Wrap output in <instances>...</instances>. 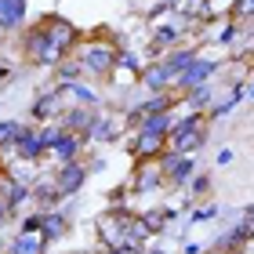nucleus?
<instances>
[{
	"mask_svg": "<svg viewBox=\"0 0 254 254\" xmlns=\"http://www.w3.org/2000/svg\"><path fill=\"white\" fill-rule=\"evenodd\" d=\"M207 247L203 244H196V240H186V244H182V254H203Z\"/></svg>",
	"mask_w": 254,
	"mask_h": 254,
	"instance_id": "35",
	"label": "nucleus"
},
{
	"mask_svg": "<svg viewBox=\"0 0 254 254\" xmlns=\"http://www.w3.org/2000/svg\"><path fill=\"white\" fill-rule=\"evenodd\" d=\"M7 218H11L7 211H0V233H4V225H7Z\"/></svg>",
	"mask_w": 254,
	"mask_h": 254,
	"instance_id": "38",
	"label": "nucleus"
},
{
	"mask_svg": "<svg viewBox=\"0 0 254 254\" xmlns=\"http://www.w3.org/2000/svg\"><path fill=\"white\" fill-rule=\"evenodd\" d=\"M182 214H186V211H182V207H164V218H167V222H178Z\"/></svg>",
	"mask_w": 254,
	"mask_h": 254,
	"instance_id": "36",
	"label": "nucleus"
},
{
	"mask_svg": "<svg viewBox=\"0 0 254 254\" xmlns=\"http://www.w3.org/2000/svg\"><path fill=\"white\" fill-rule=\"evenodd\" d=\"M7 80H15V73H11V69L0 62V84H7Z\"/></svg>",
	"mask_w": 254,
	"mask_h": 254,
	"instance_id": "37",
	"label": "nucleus"
},
{
	"mask_svg": "<svg viewBox=\"0 0 254 254\" xmlns=\"http://www.w3.org/2000/svg\"><path fill=\"white\" fill-rule=\"evenodd\" d=\"M0 37H4V29H0Z\"/></svg>",
	"mask_w": 254,
	"mask_h": 254,
	"instance_id": "46",
	"label": "nucleus"
},
{
	"mask_svg": "<svg viewBox=\"0 0 254 254\" xmlns=\"http://www.w3.org/2000/svg\"><path fill=\"white\" fill-rule=\"evenodd\" d=\"M80 254H95V251H80Z\"/></svg>",
	"mask_w": 254,
	"mask_h": 254,
	"instance_id": "43",
	"label": "nucleus"
},
{
	"mask_svg": "<svg viewBox=\"0 0 254 254\" xmlns=\"http://www.w3.org/2000/svg\"><path fill=\"white\" fill-rule=\"evenodd\" d=\"M233 156H236V153H233V149H218V156H214V164H218V167H229V164H233Z\"/></svg>",
	"mask_w": 254,
	"mask_h": 254,
	"instance_id": "33",
	"label": "nucleus"
},
{
	"mask_svg": "<svg viewBox=\"0 0 254 254\" xmlns=\"http://www.w3.org/2000/svg\"><path fill=\"white\" fill-rule=\"evenodd\" d=\"M44 29H48L51 44H55V48H59L62 55H73V51H76V44H80V29H76L65 15H48V18H44Z\"/></svg>",
	"mask_w": 254,
	"mask_h": 254,
	"instance_id": "10",
	"label": "nucleus"
},
{
	"mask_svg": "<svg viewBox=\"0 0 254 254\" xmlns=\"http://www.w3.org/2000/svg\"><path fill=\"white\" fill-rule=\"evenodd\" d=\"M69 109V98H65V91L59 84H51L48 91H40L37 98H33V106H29V120L33 124H59V117Z\"/></svg>",
	"mask_w": 254,
	"mask_h": 254,
	"instance_id": "5",
	"label": "nucleus"
},
{
	"mask_svg": "<svg viewBox=\"0 0 254 254\" xmlns=\"http://www.w3.org/2000/svg\"><path fill=\"white\" fill-rule=\"evenodd\" d=\"M0 167H7V160H4V149H0Z\"/></svg>",
	"mask_w": 254,
	"mask_h": 254,
	"instance_id": "41",
	"label": "nucleus"
},
{
	"mask_svg": "<svg viewBox=\"0 0 254 254\" xmlns=\"http://www.w3.org/2000/svg\"><path fill=\"white\" fill-rule=\"evenodd\" d=\"M59 127H62V124H59ZM84 149H87L84 134H73V131H65V127H62V131L55 134L48 156L55 160V164H65V160H80V156H84Z\"/></svg>",
	"mask_w": 254,
	"mask_h": 254,
	"instance_id": "12",
	"label": "nucleus"
},
{
	"mask_svg": "<svg viewBox=\"0 0 254 254\" xmlns=\"http://www.w3.org/2000/svg\"><path fill=\"white\" fill-rule=\"evenodd\" d=\"M142 222L149 225V233H153V236H160V233H164V229H167L164 207H156V211H145V214H142Z\"/></svg>",
	"mask_w": 254,
	"mask_h": 254,
	"instance_id": "29",
	"label": "nucleus"
},
{
	"mask_svg": "<svg viewBox=\"0 0 254 254\" xmlns=\"http://www.w3.org/2000/svg\"><path fill=\"white\" fill-rule=\"evenodd\" d=\"M22 55H26V62L37 65V69H55V65L65 59V55L51 44L44 22H33V26L22 29Z\"/></svg>",
	"mask_w": 254,
	"mask_h": 254,
	"instance_id": "3",
	"label": "nucleus"
},
{
	"mask_svg": "<svg viewBox=\"0 0 254 254\" xmlns=\"http://www.w3.org/2000/svg\"><path fill=\"white\" fill-rule=\"evenodd\" d=\"M196 55H200V48H182V44H175V48H167V55H164V59H160V62H164L167 69H171V73H182V69H186L192 59H196Z\"/></svg>",
	"mask_w": 254,
	"mask_h": 254,
	"instance_id": "21",
	"label": "nucleus"
},
{
	"mask_svg": "<svg viewBox=\"0 0 254 254\" xmlns=\"http://www.w3.org/2000/svg\"><path fill=\"white\" fill-rule=\"evenodd\" d=\"M211 192V175H203V171H196V175L189 178V186H186V196H192V200H200V196Z\"/></svg>",
	"mask_w": 254,
	"mask_h": 254,
	"instance_id": "28",
	"label": "nucleus"
},
{
	"mask_svg": "<svg viewBox=\"0 0 254 254\" xmlns=\"http://www.w3.org/2000/svg\"><path fill=\"white\" fill-rule=\"evenodd\" d=\"M240 33H244V26H240V22H229V26H222V29H218V37H214L218 48H229V44H233Z\"/></svg>",
	"mask_w": 254,
	"mask_h": 254,
	"instance_id": "30",
	"label": "nucleus"
},
{
	"mask_svg": "<svg viewBox=\"0 0 254 254\" xmlns=\"http://www.w3.org/2000/svg\"><path fill=\"white\" fill-rule=\"evenodd\" d=\"M26 15H29V0H0V29L4 33L26 29Z\"/></svg>",
	"mask_w": 254,
	"mask_h": 254,
	"instance_id": "18",
	"label": "nucleus"
},
{
	"mask_svg": "<svg viewBox=\"0 0 254 254\" xmlns=\"http://www.w3.org/2000/svg\"><path fill=\"white\" fill-rule=\"evenodd\" d=\"M55 186H59V192L65 196H80L84 192V186L91 182V171H87V160L80 156V160H65V164H55Z\"/></svg>",
	"mask_w": 254,
	"mask_h": 254,
	"instance_id": "6",
	"label": "nucleus"
},
{
	"mask_svg": "<svg viewBox=\"0 0 254 254\" xmlns=\"http://www.w3.org/2000/svg\"><path fill=\"white\" fill-rule=\"evenodd\" d=\"M156 164H160V171H164V182L171 189H186L189 178L200 171V164H196L192 153H175V149H164V153L156 156Z\"/></svg>",
	"mask_w": 254,
	"mask_h": 254,
	"instance_id": "4",
	"label": "nucleus"
},
{
	"mask_svg": "<svg viewBox=\"0 0 254 254\" xmlns=\"http://www.w3.org/2000/svg\"><path fill=\"white\" fill-rule=\"evenodd\" d=\"M48 247L51 244L40 233H15V236H11L7 254H48Z\"/></svg>",
	"mask_w": 254,
	"mask_h": 254,
	"instance_id": "19",
	"label": "nucleus"
},
{
	"mask_svg": "<svg viewBox=\"0 0 254 254\" xmlns=\"http://www.w3.org/2000/svg\"><path fill=\"white\" fill-rule=\"evenodd\" d=\"M225 211L218 203H203V207H196V211H189V218H186V229L189 225H203V222H211V218H222Z\"/></svg>",
	"mask_w": 254,
	"mask_h": 254,
	"instance_id": "27",
	"label": "nucleus"
},
{
	"mask_svg": "<svg viewBox=\"0 0 254 254\" xmlns=\"http://www.w3.org/2000/svg\"><path fill=\"white\" fill-rule=\"evenodd\" d=\"M247 98H254V80H251V84H247Z\"/></svg>",
	"mask_w": 254,
	"mask_h": 254,
	"instance_id": "39",
	"label": "nucleus"
},
{
	"mask_svg": "<svg viewBox=\"0 0 254 254\" xmlns=\"http://www.w3.org/2000/svg\"><path fill=\"white\" fill-rule=\"evenodd\" d=\"M0 254H4V244H0Z\"/></svg>",
	"mask_w": 254,
	"mask_h": 254,
	"instance_id": "45",
	"label": "nucleus"
},
{
	"mask_svg": "<svg viewBox=\"0 0 254 254\" xmlns=\"http://www.w3.org/2000/svg\"><path fill=\"white\" fill-rule=\"evenodd\" d=\"M65 196L59 192V186H55V175L48 178H33V207L37 211H55V207H62Z\"/></svg>",
	"mask_w": 254,
	"mask_h": 254,
	"instance_id": "16",
	"label": "nucleus"
},
{
	"mask_svg": "<svg viewBox=\"0 0 254 254\" xmlns=\"http://www.w3.org/2000/svg\"><path fill=\"white\" fill-rule=\"evenodd\" d=\"M127 186H131V196H153V192L164 189L167 182H164V171H160L156 160H134Z\"/></svg>",
	"mask_w": 254,
	"mask_h": 254,
	"instance_id": "8",
	"label": "nucleus"
},
{
	"mask_svg": "<svg viewBox=\"0 0 254 254\" xmlns=\"http://www.w3.org/2000/svg\"><path fill=\"white\" fill-rule=\"evenodd\" d=\"M76 59L84 65V80H109L117 69V44L113 40H98V37H80L76 44Z\"/></svg>",
	"mask_w": 254,
	"mask_h": 254,
	"instance_id": "2",
	"label": "nucleus"
},
{
	"mask_svg": "<svg viewBox=\"0 0 254 254\" xmlns=\"http://www.w3.org/2000/svg\"><path fill=\"white\" fill-rule=\"evenodd\" d=\"M138 84H142L149 95H153V91H171L175 87V73H171L164 62H145V69L138 73Z\"/></svg>",
	"mask_w": 254,
	"mask_h": 254,
	"instance_id": "15",
	"label": "nucleus"
},
{
	"mask_svg": "<svg viewBox=\"0 0 254 254\" xmlns=\"http://www.w3.org/2000/svg\"><path fill=\"white\" fill-rule=\"evenodd\" d=\"M229 18H233V22H254V0H236Z\"/></svg>",
	"mask_w": 254,
	"mask_h": 254,
	"instance_id": "31",
	"label": "nucleus"
},
{
	"mask_svg": "<svg viewBox=\"0 0 254 254\" xmlns=\"http://www.w3.org/2000/svg\"><path fill=\"white\" fill-rule=\"evenodd\" d=\"M229 254H244V247H236V251H229Z\"/></svg>",
	"mask_w": 254,
	"mask_h": 254,
	"instance_id": "42",
	"label": "nucleus"
},
{
	"mask_svg": "<svg viewBox=\"0 0 254 254\" xmlns=\"http://www.w3.org/2000/svg\"><path fill=\"white\" fill-rule=\"evenodd\" d=\"M211 98H214V84H200V87H192V91L182 95V106H186V109H203V113H207Z\"/></svg>",
	"mask_w": 254,
	"mask_h": 254,
	"instance_id": "24",
	"label": "nucleus"
},
{
	"mask_svg": "<svg viewBox=\"0 0 254 254\" xmlns=\"http://www.w3.org/2000/svg\"><path fill=\"white\" fill-rule=\"evenodd\" d=\"M65 91L69 106H98V91L87 87V80H73V84H59Z\"/></svg>",
	"mask_w": 254,
	"mask_h": 254,
	"instance_id": "20",
	"label": "nucleus"
},
{
	"mask_svg": "<svg viewBox=\"0 0 254 254\" xmlns=\"http://www.w3.org/2000/svg\"><path fill=\"white\" fill-rule=\"evenodd\" d=\"M203 254H229V251H218V247H214V251H203Z\"/></svg>",
	"mask_w": 254,
	"mask_h": 254,
	"instance_id": "40",
	"label": "nucleus"
},
{
	"mask_svg": "<svg viewBox=\"0 0 254 254\" xmlns=\"http://www.w3.org/2000/svg\"><path fill=\"white\" fill-rule=\"evenodd\" d=\"M51 73H55V84H73V80H84V65H80L76 55H65Z\"/></svg>",
	"mask_w": 254,
	"mask_h": 254,
	"instance_id": "22",
	"label": "nucleus"
},
{
	"mask_svg": "<svg viewBox=\"0 0 254 254\" xmlns=\"http://www.w3.org/2000/svg\"><path fill=\"white\" fill-rule=\"evenodd\" d=\"M127 131L124 127V120L120 117H113V113H106L102 109L98 117H95V124L87 127V134H84V142H87V149L91 145H106V142H117V138Z\"/></svg>",
	"mask_w": 254,
	"mask_h": 254,
	"instance_id": "11",
	"label": "nucleus"
},
{
	"mask_svg": "<svg viewBox=\"0 0 254 254\" xmlns=\"http://www.w3.org/2000/svg\"><path fill=\"white\" fill-rule=\"evenodd\" d=\"M218 69H222V62H218V59L196 55V59H192V62H189V65L175 76V91H178V95H186V91L200 87V84H211V80L218 76Z\"/></svg>",
	"mask_w": 254,
	"mask_h": 254,
	"instance_id": "7",
	"label": "nucleus"
},
{
	"mask_svg": "<svg viewBox=\"0 0 254 254\" xmlns=\"http://www.w3.org/2000/svg\"><path fill=\"white\" fill-rule=\"evenodd\" d=\"M117 69H127V76L138 80V73L145 69V59L134 48H120V44H117ZM117 69H113V73H117Z\"/></svg>",
	"mask_w": 254,
	"mask_h": 254,
	"instance_id": "23",
	"label": "nucleus"
},
{
	"mask_svg": "<svg viewBox=\"0 0 254 254\" xmlns=\"http://www.w3.org/2000/svg\"><path fill=\"white\" fill-rule=\"evenodd\" d=\"M15 156V160H22V164H40L44 156H48V145L40 142V127L33 124V127H22V134L15 138V149L7 153V160Z\"/></svg>",
	"mask_w": 254,
	"mask_h": 254,
	"instance_id": "9",
	"label": "nucleus"
},
{
	"mask_svg": "<svg viewBox=\"0 0 254 254\" xmlns=\"http://www.w3.org/2000/svg\"><path fill=\"white\" fill-rule=\"evenodd\" d=\"M98 106H69L62 117H59V124L65 127V131H73V134H87V127L95 124V117H98Z\"/></svg>",
	"mask_w": 254,
	"mask_h": 254,
	"instance_id": "17",
	"label": "nucleus"
},
{
	"mask_svg": "<svg viewBox=\"0 0 254 254\" xmlns=\"http://www.w3.org/2000/svg\"><path fill=\"white\" fill-rule=\"evenodd\" d=\"M87 171H91V175H102V171H106V156H91L87 160Z\"/></svg>",
	"mask_w": 254,
	"mask_h": 254,
	"instance_id": "34",
	"label": "nucleus"
},
{
	"mask_svg": "<svg viewBox=\"0 0 254 254\" xmlns=\"http://www.w3.org/2000/svg\"><path fill=\"white\" fill-rule=\"evenodd\" d=\"M40 225H44V211H29L26 218H22L18 233H40Z\"/></svg>",
	"mask_w": 254,
	"mask_h": 254,
	"instance_id": "32",
	"label": "nucleus"
},
{
	"mask_svg": "<svg viewBox=\"0 0 254 254\" xmlns=\"http://www.w3.org/2000/svg\"><path fill=\"white\" fill-rule=\"evenodd\" d=\"M182 37H186V29L182 26H153V44H160V48H175V44H182Z\"/></svg>",
	"mask_w": 254,
	"mask_h": 254,
	"instance_id": "25",
	"label": "nucleus"
},
{
	"mask_svg": "<svg viewBox=\"0 0 254 254\" xmlns=\"http://www.w3.org/2000/svg\"><path fill=\"white\" fill-rule=\"evenodd\" d=\"M254 240V214H240V222H233L222 236L214 240L218 251H236V247H247Z\"/></svg>",
	"mask_w": 254,
	"mask_h": 254,
	"instance_id": "13",
	"label": "nucleus"
},
{
	"mask_svg": "<svg viewBox=\"0 0 254 254\" xmlns=\"http://www.w3.org/2000/svg\"><path fill=\"white\" fill-rule=\"evenodd\" d=\"M167 4H178V0H167Z\"/></svg>",
	"mask_w": 254,
	"mask_h": 254,
	"instance_id": "44",
	"label": "nucleus"
},
{
	"mask_svg": "<svg viewBox=\"0 0 254 254\" xmlns=\"http://www.w3.org/2000/svg\"><path fill=\"white\" fill-rule=\"evenodd\" d=\"M22 120H0V149H4V160H7V153L15 149V138L22 134Z\"/></svg>",
	"mask_w": 254,
	"mask_h": 254,
	"instance_id": "26",
	"label": "nucleus"
},
{
	"mask_svg": "<svg viewBox=\"0 0 254 254\" xmlns=\"http://www.w3.org/2000/svg\"><path fill=\"white\" fill-rule=\"evenodd\" d=\"M73 233V218H69L62 207H55V211H44V225H40V236L48 240V244H59Z\"/></svg>",
	"mask_w": 254,
	"mask_h": 254,
	"instance_id": "14",
	"label": "nucleus"
},
{
	"mask_svg": "<svg viewBox=\"0 0 254 254\" xmlns=\"http://www.w3.org/2000/svg\"><path fill=\"white\" fill-rule=\"evenodd\" d=\"M207 113L203 109H186L182 117H175V127H171L167 134V149H175V153H200L207 145Z\"/></svg>",
	"mask_w": 254,
	"mask_h": 254,
	"instance_id": "1",
	"label": "nucleus"
}]
</instances>
